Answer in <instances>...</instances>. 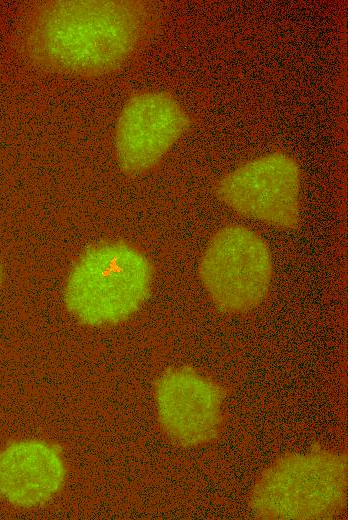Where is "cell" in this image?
I'll list each match as a JSON object with an SVG mask.
<instances>
[{
  "mask_svg": "<svg viewBox=\"0 0 348 520\" xmlns=\"http://www.w3.org/2000/svg\"><path fill=\"white\" fill-rule=\"evenodd\" d=\"M158 24L141 0H48L25 16L19 49L32 66L51 73L96 78L123 68Z\"/></svg>",
  "mask_w": 348,
  "mask_h": 520,
  "instance_id": "6da1fadb",
  "label": "cell"
},
{
  "mask_svg": "<svg viewBox=\"0 0 348 520\" xmlns=\"http://www.w3.org/2000/svg\"><path fill=\"white\" fill-rule=\"evenodd\" d=\"M347 455L329 449L286 453L256 478L248 506L255 517L332 519L346 506Z\"/></svg>",
  "mask_w": 348,
  "mask_h": 520,
  "instance_id": "7a4b0ae2",
  "label": "cell"
},
{
  "mask_svg": "<svg viewBox=\"0 0 348 520\" xmlns=\"http://www.w3.org/2000/svg\"><path fill=\"white\" fill-rule=\"evenodd\" d=\"M153 267L148 257L122 241L86 249L64 289L67 310L88 326L116 325L132 317L150 296Z\"/></svg>",
  "mask_w": 348,
  "mask_h": 520,
  "instance_id": "3957f363",
  "label": "cell"
},
{
  "mask_svg": "<svg viewBox=\"0 0 348 520\" xmlns=\"http://www.w3.org/2000/svg\"><path fill=\"white\" fill-rule=\"evenodd\" d=\"M198 273L208 297L220 311L247 313L261 305L269 293L273 278L271 250L249 227L227 225L209 240Z\"/></svg>",
  "mask_w": 348,
  "mask_h": 520,
  "instance_id": "277c9868",
  "label": "cell"
},
{
  "mask_svg": "<svg viewBox=\"0 0 348 520\" xmlns=\"http://www.w3.org/2000/svg\"><path fill=\"white\" fill-rule=\"evenodd\" d=\"M302 173L286 152L274 151L238 166L214 185L216 198L234 212L270 226L293 230L301 217Z\"/></svg>",
  "mask_w": 348,
  "mask_h": 520,
  "instance_id": "5b68a950",
  "label": "cell"
},
{
  "mask_svg": "<svg viewBox=\"0 0 348 520\" xmlns=\"http://www.w3.org/2000/svg\"><path fill=\"white\" fill-rule=\"evenodd\" d=\"M191 117L167 91L132 93L121 108L114 129L117 164L128 176L154 169L188 131Z\"/></svg>",
  "mask_w": 348,
  "mask_h": 520,
  "instance_id": "8992f818",
  "label": "cell"
},
{
  "mask_svg": "<svg viewBox=\"0 0 348 520\" xmlns=\"http://www.w3.org/2000/svg\"><path fill=\"white\" fill-rule=\"evenodd\" d=\"M157 420L173 443L200 447L215 441L223 428L224 387L190 367L170 368L155 384Z\"/></svg>",
  "mask_w": 348,
  "mask_h": 520,
  "instance_id": "52a82bcc",
  "label": "cell"
},
{
  "mask_svg": "<svg viewBox=\"0 0 348 520\" xmlns=\"http://www.w3.org/2000/svg\"><path fill=\"white\" fill-rule=\"evenodd\" d=\"M65 477L62 457L44 441H16L0 451V497L15 507L47 503L62 488Z\"/></svg>",
  "mask_w": 348,
  "mask_h": 520,
  "instance_id": "ba28073f",
  "label": "cell"
},
{
  "mask_svg": "<svg viewBox=\"0 0 348 520\" xmlns=\"http://www.w3.org/2000/svg\"><path fill=\"white\" fill-rule=\"evenodd\" d=\"M1 282H2V268H1V265H0V286H1Z\"/></svg>",
  "mask_w": 348,
  "mask_h": 520,
  "instance_id": "9c48e42d",
  "label": "cell"
}]
</instances>
